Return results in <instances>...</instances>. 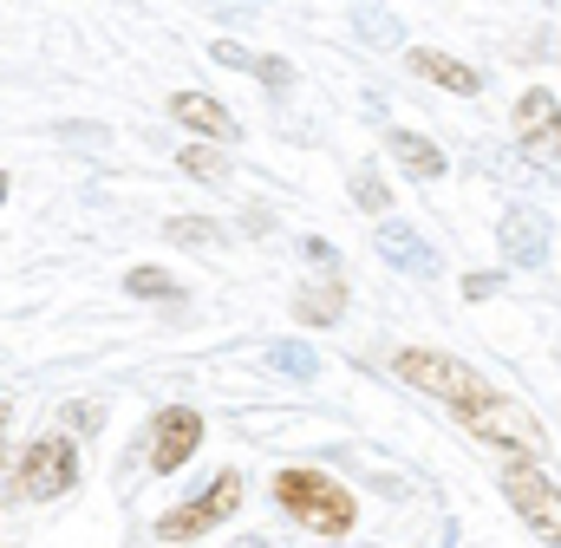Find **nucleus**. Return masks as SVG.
<instances>
[{"mask_svg":"<svg viewBox=\"0 0 561 548\" xmlns=\"http://www.w3.org/2000/svg\"><path fill=\"white\" fill-rule=\"evenodd\" d=\"M373 242H379V255H386L399 274H419V281L437 274V249L424 242L412 222H379V236H373Z\"/></svg>","mask_w":561,"mask_h":548,"instance_id":"10","label":"nucleus"},{"mask_svg":"<svg viewBox=\"0 0 561 548\" xmlns=\"http://www.w3.org/2000/svg\"><path fill=\"white\" fill-rule=\"evenodd\" d=\"M496 236H503V255H510L516 269H549V222H542L536 209H510Z\"/></svg>","mask_w":561,"mask_h":548,"instance_id":"9","label":"nucleus"},{"mask_svg":"<svg viewBox=\"0 0 561 548\" xmlns=\"http://www.w3.org/2000/svg\"><path fill=\"white\" fill-rule=\"evenodd\" d=\"M170 118H176V125H190V132H203V137H236L229 105H216L209 92H176V99H170Z\"/></svg>","mask_w":561,"mask_h":548,"instance_id":"11","label":"nucleus"},{"mask_svg":"<svg viewBox=\"0 0 561 548\" xmlns=\"http://www.w3.org/2000/svg\"><path fill=\"white\" fill-rule=\"evenodd\" d=\"M463 424H470L477 437H496V444H510V450H542V424H536L523 406H510V399H496V406L470 411Z\"/></svg>","mask_w":561,"mask_h":548,"instance_id":"8","label":"nucleus"},{"mask_svg":"<svg viewBox=\"0 0 561 548\" xmlns=\"http://www.w3.org/2000/svg\"><path fill=\"white\" fill-rule=\"evenodd\" d=\"M412 72L431 79V85H444V92H457V99H477L483 92V79L463 59H450V53H412Z\"/></svg>","mask_w":561,"mask_h":548,"instance_id":"12","label":"nucleus"},{"mask_svg":"<svg viewBox=\"0 0 561 548\" xmlns=\"http://www.w3.org/2000/svg\"><path fill=\"white\" fill-rule=\"evenodd\" d=\"M392 157H399L419 183H437V176H444V150H437L431 137H419V132H392Z\"/></svg>","mask_w":561,"mask_h":548,"instance_id":"13","label":"nucleus"},{"mask_svg":"<svg viewBox=\"0 0 561 548\" xmlns=\"http://www.w3.org/2000/svg\"><path fill=\"white\" fill-rule=\"evenodd\" d=\"M66 424H79V431H99V424H105V406H66Z\"/></svg>","mask_w":561,"mask_h":548,"instance_id":"23","label":"nucleus"},{"mask_svg":"<svg viewBox=\"0 0 561 548\" xmlns=\"http://www.w3.org/2000/svg\"><path fill=\"white\" fill-rule=\"evenodd\" d=\"M359 20H366V39H379V46H399V13H373V7H359Z\"/></svg>","mask_w":561,"mask_h":548,"instance_id":"19","label":"nucleus"},{"mask_svg":"<svg viewBox=\"0 0 561 548\" xmlns=\"http://www.w3.org/2000/svg\"><path fill=\"white\" fill-rule=\"evenodd\" d=\"M163 236L183 242V249H209V242H216V222H203V216H170Z\"/></svg>","mask_w":561,"mask_h":548,"instance_id":"16","label":"nucleus"},{"mask_svg":"<svg viewBox=\"0 0 561 548\" xmlns=\"http://www.w3.org/2000/svg\"><path fill=\"white\" fill-rule=\"evenodd\" d=\"M516 132H523V157L529 163H561V105L542 92V85H529L523 99H516Z\"/></svg>","mask_w":561,"mask_h":548,"instance_id":"6","label":"nucleus"},{"mask_svg":"<svg viewBox=\"0 0 561 548\" xmlns=\"http://www.w3.org/2000/svg\"><path fill=\"white\" fill-rule=\"evenodd\" d=\"M275 503L294 523H307L313 536H346V529H353V496H346V483H333V477H320V470H280Z\"/></svg>","mask_w":561,"mask_h":548,"instance_id":"2","label":"nucleus"},{"mask_svg":"<svg viewBox=\"0 0 561 548\" xmlns=\"http://www.w3.org/2000/svg\"><path fill=\"white\" fill-rule=\"evenodd\" d=\"M236 503H242V477H236V470H222V477H216L196 503H183V510L157 516V536H163V543H190V536L216 529L222 516H236Z\"/></svg>","mask_w":561,"mask_h":548,"instance_id":"5","label":"nucleus"},{"mask_svg":"<svg viewBox=\"0 0 561 548\" xmlns=\"http://www.w3.org/2000/svg\"><path fill=\"white\" fill-rule=\"evenodd\" d=\"M125 287H131L138 300H176V294H183L163 269H131V274H125Z\"/></svg>","mask_w":561,"mask_h":548,"instance_id":"15","label":"nucleus"},{"mask_svg":"<svg viewBox=\"0 0 561 548\" xmlns=\"http://www.w3.org/2000/svg\"><path fill=\"white\" fill-rule=\"evenodd\" d=\"M196 444H203V418H196V411L190 406L157 411V431H150V470H157V477L183 470V464L196 457Z\"/></svg>","mask_w":561,"mask_h":548,"instance_id":"7","label":"nucleus"},{"mask_svg":"<svg viewBox=\"0 0 561 548\" xmlns=\"http://www.w3.org/2000/svg\"><path fill=\"white\" fill-rule=\"evenodd\" d=\"M503 496H510V510L542 536L549 548H561V490L536 470V464H523V457H510L503 464Z\"/></svg>","mask_w":561,"mask_h":548,"instance_id":"3","label":"nucleus"},{"mask_svg":"<svg viewBox=\"0 0 561 548\" xmlns=\"http://www.w3.org/2000/svg\"><path fill=\"white\" fill-rule=\"evenodd\" d=\"M496 287H503V274H463V300H490V294H496Z\"/></svg>","mask_w":561,"mask_h":548,"instance_id":"22","label":"nucleus"},{"mask_svg":"<svg viewBox=\"0 0 561 548\" xmlns=\"http://www.w3.org/2000/svg\"><path fill=\"white\" fill-rule=\"evenodd\" d=\"M20 496H66L72 483H79V444H66V437H39V444H26V457H20Z\"/></svg>","mask_w":561,"mask_h":548,"instance_id":"4","label":"nucleus"},{"mask_svg":"<svg viewBox=\"0 0 561 548\" xmlns=\"http://www.w3.org/2000/svg\"><path fill=\"white\" fill-rule=\"evenodd\" d=\"M268 359H275L280 373H294V379H313V353H307L300 340H280V346H268Z\"/></svg>","mask_w":561,"mask_h":548,"instance_id":"18","label":"nucleus"},{"mask_svg":"<svg viewBox=\"0 0 561 548\" xmlns=\"http://www.w3.org/2000/svg\"><path fill=\"white\" fill-rule=\"evenodd\" d=\"M353 196H359L366 209H386V183H379L373 170H359V176H353Z\"/></svg>","mask_w":561,"mask_h":548,"instance_id":"20","label":"nucleus"},{"mask_svg":"<svg viewBox=\"0 0 561 548\" xmlns=\"http://www.w3.org/2000/svg\"><path fill=\"white\" fill-rule=\"evenodd\" d=\"M340 307H346L340 281H320L313 294H300V300H294V313H300V320H340Z\"/></svg>","mask_w":561,"mask_h":548,"instance_id":"14","label":"nucleus"},{"mask_svg":"<svg viewBox=\"0 0 561 548\" xmlns=\"http://www.w3.org/2000/svg\"><path fill=\"white\" fill-rule=\"evenodd\" d=\"M255 79H262V85H287V79H294V72H287V66H280V59H262V66H255Z\"/></svg>","mask_w":561,"mask_h":548,"instance_id":"24","label":"nucleus"},{"mask_svg":"<svg viewBox=\"0 0 561 548\" xmlns=\"http://www.w3.org/2000/svg\"><path fill=\"white\" fill-rule=\"evenodd\" d=\"M392 373H399L412 392L444 399L457 418H470V411H483V406H496V399H503V392H496L477 366H463V359H450V353H424V346L399 353V359H392Z\"/></svg>","mask_w":561,"mask_h":548,"instance_id":"1","label":"nucleus"},{"mask_svg":"<svg viewBox=\"0 0 561 548\" xmlns=\"http://www.w3.org/2000/svg\"><path fill=\"white\" fill-rule=\"evenodd\" d=\"M183 176H203V183H229V163H222L216 150L190 144V150H183Z\"/></svg>","mask_w":561,"mask_h":548,"instance_id":"17","label":"nucleus"},{"mask_svg":"<svg viewBox=\"0 0 561 548\" xmlns=\"http://www.w3.org/2000/svg\"><path fill=\"white\" fill-rule=\"evenodd\" d=\"M209 53H216V59H222V66H242V72H255V66H262V59H255V53H242V46H236V39H216V46H209Z\"/></svg>","mask_w":561,"mask_h":548,"instance_id":"21","label":"nucleus"}]
</instances>
